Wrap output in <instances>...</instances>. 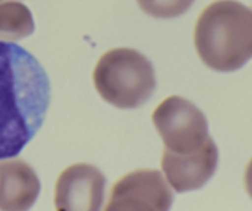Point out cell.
<instances>
[{
    "instance_id": "cell-1",
    "label": "cell",
    "mask_w": 252,
    "mask_h": 211,
    "mask_svg": "<svg viewBox=\"0 0 252 211\" xmlns=\"http://www.w3.org/2000/svg\"><path fill=\"white\" fill-rule=\"evenodd\" d=\"M50 98L40 62L21 46L0 41V161L18 156L32 140Z\"/></svg>"
},
{
    "instance_id": "cell-2",
    "label": "cell",
    "mask_w": 252,
    "mask_h": 211,
    "mask_svg": "<svg viewBox=\"0 0 252 211\" xmlns=\"http://www.w3.org/2000/svg\"><path fill=\"white\" fill-rule=\"evenodd\" d=\"M194 46L210 69H240L252 58V9L236 0L209 4L195 23Z\"/></svg>"
},
{
    "instance_id": "cell-3",
    "label": "cell",
    "mask_w": 252,
    "mask_h": 211,
    "mask_svg": "<svg viewBox=\"0 0 252 211\" xmlns=\"http://www.w3.org/2000/svg\"><path fill=\"white\" fill-rule=\"evenodd\" d=\"M99 95L119 109H136L156 89L155 69L150 60L132 48H113L99 58L93 72Z\"/></svg>"
},
{
    "instance_id": "cell-4",
    "label": "cell",
    "mask_w": 252,
    "mask_h": 211,
    "mask_svg": "<svg viewBox=\"0 0 252 211\" xmlns=\"http://www.w3.org/2000/svg\"><path fill=\"white\" fill-rule=\"evenodd\" d=\"M152 121L167 151L189 154L204 146L209 138L204 114L192 101L178 95L164 99L152 114Z\"/></svg>"
},
{
    "instance_id": "cell-5",
    "label": "cell",
    "mask_w": 252,
    "mask_h": 211,
    "mask_svg": "<svg viewBox=\"0 0 252 211\" xmlns=\"http://www.w3.org/2000/svg\"><path fill=\"white\" fill-rule=\"evenodd\" d=\"M172 200L173 196L161 173L141 169L115 183L104 211H168Z\"/></svg>"
},
{
    "instance_id": "cell-6",
    "label": "cell",
    "mask_w": 252,
    "mask_h": 211,
    "mask_svg": "<svg viewBox=\"0 0 252 211\" xmlns=\"http://www.w3.org/2000/svg\"><path fill=\"white\" fill-rule=\"evenodd\" d=\"M105 177L96 167L78 163L61 173L55 191L56 211H100Z\"/></svg>"
},
{
    "instance_id": "cell-7",
    "label": "cell",
    "mask_w": 252,
    "mask_h": 211,
    "mask_svg": "<svg viewBox=\"0 0 252 211\" xmlns=\"http://www.w3.org/2000/svg\"><path fill=\"white\" fill-rule=\"evenodd\" d=\"M217 164L218 149L210 137L202 149L193 153L177 154L164 150L162 156L164 174L178 193L204 185L214 174Z\"/></svg>"
},
{
    "instance_id": "cell-8",
    "label": "cell",
    "mask_w": 252,
    "mask_h": 211,
    "mask_svg": "<svg viewBox=\"0 0 252 211\" xmlns=\"http://www.w3.org/2000/svg\"><path fill=\"white\" fill-rule=\"evenodd\" d=\"M38 193L40 181L26 162H0V211H28Z\"/></svg>"
},
{
    "instance_id": "cell-9",
    "label": "cell",
    "mask_w": 252,
    "mask_h": 211,
    "mask_svg": "<svg viewBox=\"0 0 252 211\" xmlns=\"http://www.w3.org/2000/svg\"><path fill=\"white\" fill-rule=\"evenodd\" d=\"M35 30L30 9L19 1L0 3V41H18Z\"/></svg>"
},
{
    "instance_id": "cell-10",
    "label": "cell",
    "mask_w": 252,
    "mask_h": 211,
    "mask_svg": "<svg viewBox=\"0 0 252 211\" xmlns=\"http://www.w3.org/2000/svg\"><path fill=\"white\" fill-rule=\"evenodd\" d=\"M139 8L156 19H173L188 10L194 0H136Z\"/></svg>"
},
{
    "instance_id": "cell-11",
    "label": "cell",
    "mask_w": 252,
    "mask_h": 211,
    "mask_svg": "<svg viewBox=\"0 0 252 211\" xmlns=\"http://www.w3.org/2000/svg\"><path fill=\"white\" fill-rule=\"evenodd\" d=\"M245 188L250 198L252 199V159L247 164L246 171H245Z\"/></svg>"
},
{
    "instance_id": "cell-12",
    "label": "cell",
    "mask_w": 252,
    "mask_h": 211,
    "mask_svg": "<svg viewBox=\"0 0 252 211\" xmlns=\"http://www.w3.org/2000/svg\"><path fill=\"white\" fill-rule=\"evenodd\" d=\"M0 1H4V0H0Z\"/></svg>"
}]
</instances>
